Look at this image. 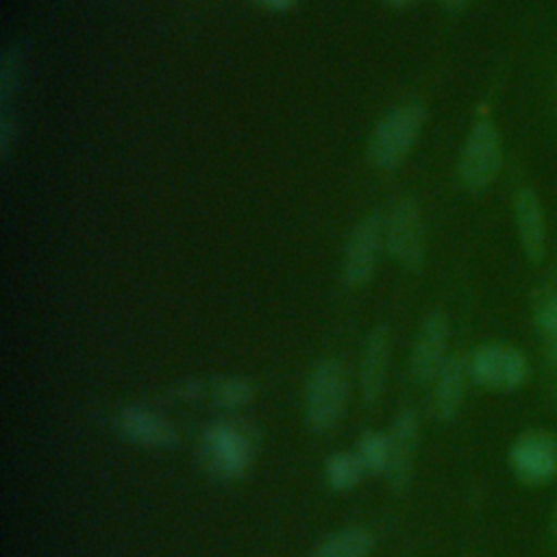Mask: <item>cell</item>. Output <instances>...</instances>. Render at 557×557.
<instances>
[{
    "label": "cell",
    "instance_id": "6",
    "mask_svg": "<svg viewBox=\"0 0 557 557\" xmlns=\"http://www.w3.org/2000/svg\"><path fill=\"white\" fill-rule=\"evenodd\" d=\"M509 466L527 485H546L557 479V437L544 429H531L509 448Z\"/></svg>",
    "mask_w": 557,
    "mask_h": 557
},
{
    "label": "cell",
    "instance_id": "9",
    "mask_svg": "<svg viewBox=\"0 0 557 557\" xmlns=\"http://www.w3.org/2000/svg\"><path fill=\"white\" fill-rule=\"evenodd\" d=\"M446 342H448V322L444 313H429L413 339L411 348V376L418 383H429L437 376L442 366L446 363Z\"/></svg>",
    "mask_w": 557,
    "mask_h": 557
},
{
    "label": "cell",
    "instance_id": "26",
    "mask_svg": "<svg viewBox=\"0 0 557 557\" xmlns=\"http://www.w3.org/2000/svg\"><path fill=\"white\" fill-rule=\"evenodd\" d=\"M387 2H392V4H396V7H405V4H411L413 0H387Z\"/></svg>",
    "mask_w": 557,
    "mask_h": 557
},
{
    "label": "cell",
    "instance_id": "2",
    "mask_svg": "<svg viewBox=\"0 0 557 557\" xmlns=\"http://www.w3.org/2000/svg\"><path fill=\"white\" fill-rule=\"evenodd\" d=\"M346 374L333 359L320 361L305 387V418L311 431H329L337 424L346 405Z\"/></svg>",
    "mask_w": 557,
    "mask_h": 557
},
{
    "label": "cell",
    "instance_id": "16",
    "mask_svg": "<svg viewBox=\"0 0 557 557\" xmlns=\"http://www.w3.org/2000/svg\"><path fill=\"white\" fill-rule=\"evenodd\" d=\"M372 548V533L359 527H350L329 535L311 557H370Z\"/></svg>",
    "mask_w": 557,
    "mask_h": 557
},
{
    "label": "cell",
    "instance_id": "5",
    "mask_svg": "<svg viewBox=\"0 0 557 557\" xmlns=\"http://www.w3.org/2000/svg\"><path fill=\"white\" fill-rule=\"evenodd\" d=\"M200 450L207 470L222 479L242 476L252 461V446L248 435L231 422H215L207 426L202 433Z\"/></svg>",
    "mask_w": 557,
    "mask_h": 557
},
{
    "label": "cell",
    "instance_id": "12",
    "mask_svg": "<svg viewBox=\"0 0 557 557\" xmlns=\"http://www.w3.org/2000/svg\"><path fill=\"white\" fill-rule=\"evenodd\" d=\"M387 359H389V335L385 326H376L368 333L361 350V361H359V383H361V396L366 403H376V398L381 396L385 385Z\"/></svg>",
    "mask_w": 557,
    "mask_h": 557
},
{
    "label": "cell",
    "instance_id": "17",
    "mask_svg": "<svg viewBox=\"0 0 557 557\" xmlns=\"http://www.w3.org/2000/svg\"><path fill=\"white\" fill-rule=\"evenodd\" d=\"M355 455L359 457L363 470L379 474L389 468V437L379 431H366L359 437Z\"/></svg>",
    "mask_w": 557,
    "mask_h": 557
},
{
    "label": "cell",
    "instance_id": "7",
    "mask_svg": "<svg viewBox=\"0 0 557 557\" xmlns=\"http://www.w3.org/2000/svg\"><path fill=\"white\" fill-rule=\"evenodd\" d=\"M383 239L398 263L407 268L420 265L424 257V224L420 207L411 198L394 202L383 220Z\"/></svg>",
    "mask_w": 557,
    "mask_h": 557
},
{
    "label": "cell",
    "instance_id": "14",
    "mask_svg": "<svg viewBox=\"0 0 557 557\" xmlns=\"http://www.w3.org/2000/svg\"><path fill=\"white\" fill-rule=\"evenodd\" d=\"M470 376L468 361L461 357H450L437 372L433 387V413L440 420H453L463 403L466 381Z\"/></svg>",
    "mask_w": 557,
    "mask_h": 557
},
{
    "label": "cell",
    "instance_id": "25",
    "mask_svg": "<svg viewBox=\"0 0 557 557\" xmlns=\"http://www.w3.org/2000/svg\"><path fill=\"white\" fill-rule=\"evenodd\" d=\"M444 7H448V9H461L468 0H440Z\"/></svg>",
    "mask_w": 557,
    "mask_h": 557
},
{
    "label": "cell",
    "instance_id": "13",
    "mask_svg": "<svg viewBox=\"0 0 557 557\" xmlns=\"http://www.w3.org/2000/svg\"><path fill=\"white\" fill-rule=\"evenodd\" d=\"M389 468L387 476L389 483L396 490H403L409 474H411V463H413V453L418 444V420L413 411H403L398 413L392 431H389Z\"/></svg>",
    "mask_w": 557,
    "mask_h": 557
},
{
    "label": "cell",
    "instance_id": "18",
    "mask_svg": "<svg viewBox=\"0 0 557 557\" xmlns=\"http://www.w3.org/2000/svg\"><path fill=\"white\" fill-rule=\"evenodd\" d=\"M326 483L337 490V492H346L352 490L361 474L366 472L359 457L355 453H335L329 461H326Z\"/></svg>",
    "mask_w": 557,
    "mask_h": 557
},
{
    "label": "cell",
    "instance_id": "11",
    "mask_svg": "<svg viewBox=\"0 0 557 557\" xmlns=\"http://www.w3.org/2000/svg\"><path fill=\"white\" fill-rule=\"evenodd\" d=\"M117 424L124 437L148 448H165L176 442V431L170 422L141 405L124 407L117 416Z\"/></svg>",
    "mask_w": 557,
    "mask_h": 557
},
{
    "label": "cell",
    "instance_id": "23",
    "mask_svg": "<svg viewBox=\"0 0 557 557\" xmlns=\"http://www.w3.org/2000/svg\"><path fill=\"white\" fill-rule=\"evenodd\" d=\"M263 7L268 9H274V11H283V9H289L292 4H296L298 0H259Z\"/></svg>",
    "mask_w": 557,
    "mask_h": 557
},
{
    "label": "cell",
    "instance_id": "4",
    "mask_svg": "<svg viewBox=\"0 0 557 557\" xmlns=\"http://www.w3.org/2000/svg\"><path fill=\"white\" fill-rule=\"evenodd\" d=\"M470 379L494 392H513L529 379V361L524 352L511 344L490 342L479 346L468 359Z\"/></svg>",
    "mask_w": 557,
    "mask_h": 557
},
{
    "label": "cell",
    "instance_id": "15",
    "mask_svg": "<svg viewBox=\"0 0 557 557\" xmlns=\"http://www.w3.org/2000/svg\"><path fill=\"white\" fill-rule=\"evenodd\" d=\"M531 318L548 363L557 368V276H548L533 292Z\"/></svg>",
    "mask_w": 557,
    "mask_h": 557
},
{
    "label": "cell",
    "instance_id": "24",
    "mask_svg": "<svg viewBox=\"0 0 557 557\" xmlns=\"http://www.w3.org/2000/svg\"><path fill=\"white\" fill-rule=\"evenodd\" d=\"M548 529H550V540H553V544L557 546V500H555V505H553V509H550Z\"/></svg>",
    "mask_w": 557,
    "mask_h": 557
},
{
    "label": "cell",
    "instance_id": "3",
    "mask_svg": "<svg viewBox=\"0 0 557 557\" xmlns=\"http://www.w3.org/2000/svg\"><path fill=\"white\" fill-rule=\"evenodd\" d=\"M500 163H503L500 133L492 120L479 117L470 128L459 154V165H457L459 181L466 189L479 191L496 178Z\"/></svg>",
    "mask_w": 557,
    "mask_h": 557
},
{
    "label": "cell",
    "instance_id": "1",
    "mask_svg": "<svg viewBox=\"0 0 557 557\" xmlns=\"http://www.w3.org/2000/svg\"><path fill=\"white\" fill-rule=\"evenodd\" d=\"M424 124V107L420 102H405L387 111L374 126L368 144V159L381 170L396 168L416 139Z\"/></svg>",
    "mask_w": 557,
    "mask_h": 557
},
{
    "label": "cell",
    "instance_id": "8",
    "mask_svg": "<svg viewBox=\"0 0 557 557\" xmlns=\"http://www.w3.org/2000/svg\"><path fill=\"white\" fill-rule=\"evenodd\" d=\"M383 239V218L372 213L366 215L346 239L344 259H342V274L346 285L359 287L368 283L374 272L376 255L381 250Z\"/></svg>",
    "mask_w": 557,
    "mask_h": 557
},
{
    "label": "cell",
    "instance_id": "21",
    "mask_svg": "<svg viewBox=\"0 0 557 557\" xmlns=\"http://www.w3.org/2000/svg\"><path fill=\"white\" fill-rule=\"evenodd\" d=\"M15 137H17V122H15V117L11 113L4 111L0 115V154L2 157L9 154Z\"/></svg>",
    "mask_w": 557,
    "mask_h": 557
},
{
    "label": "cell",
    "instance_id": "22",
    "mask_svg": "<svg viewBox=\"0 0 557 557\" xmlns=\"http://www.w3.org/2000/svg\"><path fill=\"white\" fill-rule=\"evenodd\" d=\"M178 394H181L185 400L198 398V396H200V383H198V381H189V383H183V387L178 389Z\"/></svg>",
    "mask_w": 557,
    "mask_h": 557
},
{
    "label": "cell",
    "instance_id": "10",
    "mask_svg": "<svg viewBox=\"0 0 557 557\" xmlns=\"http://www.w3.org/2000/svg\"><path fill=\"white\" fill-rule=\"evenodd\" d=\"M513 218L524 257L531 263H542L546 255V220L542 202L531 187L518 189L513 198Z\"/></svg>",
    "mask_w": 557,
    "mask_h": 557
},
{
    "label": "cell",
    "instance_id": "20",
    "mask_svg": "<svg viewBox=\"0 0 557 557\" xmlns=\"http://www.w3.org/2000/svg\"><path fill=\"white\" fill-rule=\"evenodd\" d=\"M22 52L20 48H9L0 61V102L7 104L20 89L22 81Z\"/></svg>",
    "mask_w": 557,
    "mask_h": 557
},
{
    "label": "cell",
    "instance_id": "19",
    "mask_svg": "<svg viewBox=\"0 0 557 557\" xmlns=\"http://www.w3.org/2000/svg\"><path fill=\"white\" fill-rule=\"evenodd\" d=\"M213 400L224 409H239L252 398V387L239 376H218L211 383Z\"/></svg>",
    "mask_w": 557,
    "mask_h": 557
}]
</instances>
